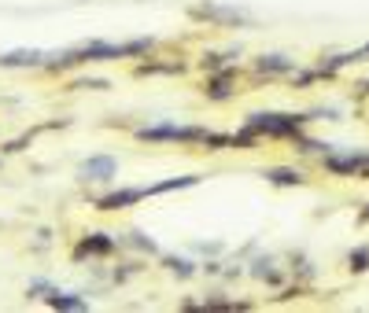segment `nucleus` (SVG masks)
<instances>
[{
  "label": "nucleus",
  "mask_w": 369,
  "mask_h": 313,
  "mask_svg": "<svg viewBox=\"0 0 369 313\" xmlns=\"http://www.w3.org/2000/svg\"><path fill=\"white\" fill-rule=\"evenodd\" d=\"M152 48V41H129V45H108V41H85L78 48H67L63 56L45 59V67H74V63H100V59H133L144 56Z\"/></svg>",
  "instance_id": "1"
},
{
  "label": "nucleus",
  "mask_w": 369,
  "mask_h": 313,
  "mask_svg": "<svg viewBox=\"0 0 369 313\" xmlns=\"http://www.w3.org/2000/svg\"><path fill=\"white\" fill-rule=\"evenodd\" d=\"M303 119H292V114H252L247 119V129L252 133H270V137H288L296 133Z\"/></svg>",
  "instance_id": "2"
},
{
  "label": "nucleus",
  "mask_w": 369,
  "mask_h": 313,
  "mask_svg": "<svg viewBox=\"0 0 369 313\" xmlns=\"http://www.w3.org/2000/svg\"><path fill=\"white\" fill-rule=\"evenodd\" d=\"M115 174H118V162L111 155H92V159L78 166V177L82 181H115Z\"/></svg>",
  "instance_id": "3"
},
{
  "label": "nucleus",
  "mask_w": 369,
  "mask_h": 313,
  "mask_svg": "<svg viewBox=\"0 0 369 313\" xmlns=\"http://www.w3.org/2000/svg\"><path fill=\"white\" fill-rule=\"evenodd\" d=\"M148 185L144 188H122V192H111V195H103V199L96 203L100 211H122V206H133V203H140V199H148Z\"/></svg>",
  "instance_id": "4"
},
{
  "label": "nucleus",
  "mask_w": 369,
  "mask_h": 313,
  "mask_svg": "<svg viewBox=\"0 0 369 313\" xmlns=\"http://www.w3.org/2000/svg\"><path fill=\"white\" fill-rule=\"evenodd\" d=\"M45 52L37 48H19V52H8V56H0V67H45Z\"/></svg>",
  "instance_id": "5"
},
{
  "label": "nucleus",
  "mask_w": 369,
  "mask_h": 313,
  "mask_svg": "<svg viewBox=\"0 0 369 313\" xmlns=\"http://www.w3.org/2000/svg\"><path fill=\"white\" fill-rule=\"evenodd\" d=\"M115 247V240L108 236V232H92V236L82 240V247H78V258H85V254H108Z\"/></svg>",
  "instance_id": "6"
},
{
  "label": "nucleus",
  "mask_w": 369,
  "mask_h": 313,
  "mask_svg": "<svg viewBox=\"0 0 369 313\" xmlns=\"http://www.w3.org/2000/svg\"><path fill=\"white\" fill-rule=\"evenodd\" d=\"M48 306L52 310H85L89 303H85L82 295H71V291H52L48 295Z\"/></svg>",
  "instance_id": "7"
},
{
  "label": "nucleus",
  "mask_w": 369,
  "mask_h": 313,
  "mask_svg": "<svg viewBox=\"0 0 369 313\" xmlns=\"http://www.w3.org/2000/svg\"><path fill=\"white\" fill-rule=\"evenodd\" d=\"M259 67H262V70H292V63H288L284 56H266Z\"/></svg>",
  "instance_id": "8"
},
{
  "label": "nucleus",
  "mask_w": 369,
  "mask_h": 313,
  "mask_svg": "<svg viewBox=\"0 0 369 313\" xmlns=\"http://www.w3.org/2000/svg\"><path fill=\"white\" fill-rule=\"evenodd\" d=\"M266 177L277 181V185H296V181H299V174H292V169H270Z\"/></svg>",
  "instance_id": "9"
},
{
  "label": "nucleus",
  "mask_w": 369,
  "mask_h": 313,
  "mask_svg": "<svg viewBox=\"0 0 369 313\" xmlns=\"http://www.w3.org/2000/svg\"><path fill=\"white\" fill-rule=\"evenodd\" d=\"M129 243H133V247H140V251H152V254L159 251V247H155L152 240H144V232H129Z\"/></svg>",
  "instance_id": "10"
}]
</instances>
